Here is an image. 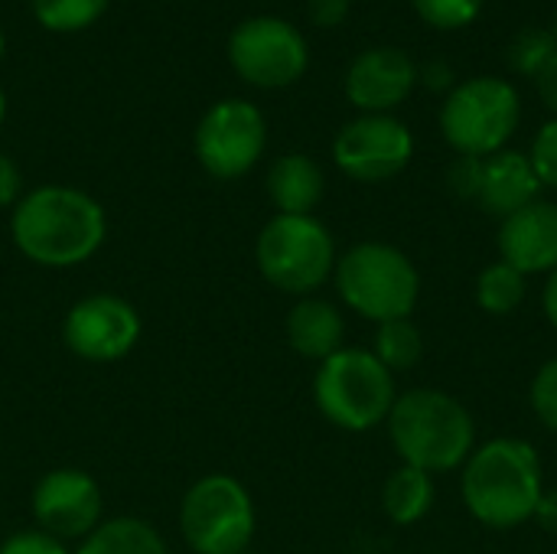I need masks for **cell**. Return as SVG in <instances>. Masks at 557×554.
Returning <instances> with one entry per match:
<instances>
[{"mask_svg": "<svg viewBox=\"0 0 557 554\" xmlns=\"http://www.w3.org/2000/svg\"><path fill=\"white\" fill-rule=\"evenodd\" d=\"M284 330H287L290 349L300 353L304 359H317V362L336 356L346 340V320H343L339 307L323 297H300L290 307Z\"/></svg>", "mask_w": 557, "mask_h": 554, "instance_id": "obj_17", "label": "cell"}, {"mask_svg": "<svg viewBox=\"0 0 557 554\" xmlns=\"http://www.w3.org/2000/svg\"><path fill=\"white\" fill-rule=\"evenodd\" d=\"M529 402H532L535 418H539L552 434H557V356L555 359H548V362L535 372L532 389H529Z\"/></svg>", "mask_w": 557, "mask_h": 554, "instance_id": "obj_26", "label": "cell"}, {"mask_svg": "<svg viewBox=\"0 0 557 554\" xmlns=\"http://www.w3.org/2000/svg\"><path fill=\"white\" fill-rule=\"evenodd\" d=\"M245 554H248V552H245Z\"/></svg>", "mask_w": 557, "mask_h": 554, "instance_id": "obj_39", "label": "cell"}, {"mask_svg": "<svg viewBox=\"0 0 557 554\" xmlns=\"http://www.w3.org/2000/svg\"><path fill=\"white\" fill-rule=\"evenodd\" d=\"M372 356H375L392 376L411 372V369L424 359V336H421V330L414 327L411 317L379 323L375 340H372Z\"/></svg>", "mask_w": 557, "mask_h": 554, "instance_id": "obj_21", "label": "cell"}, {"mask_svg": "<svg viewBox=\"0 0 557 554\" xmlns=\"http://www.w3.org/2000/svg\"><path fill=\"white\" fill-rule=\"evenodd\" d=\"M20 196H23V176H20V167H16L7 153H0V209L16 206V202H20Z\"/></svg>", "mask_w": 557, "mask_h": 554, "instance_id": "obj_30", "label": "cell"}, {"mask_svg": "<svg viewBox=\"0 0 557 554\" xmlns=\"http://www.w3.org/2000/svg\"><path fill=\"white\" fill-rule=\"evenodd\" d=\"M529 294V278L506 261H493L476 278V307L490 317H509L522 307Z\"/></svg>", "mask_w": 557, "mask_h": 554, "instance_id": "obj_22", "label": "cell"}, {"mask_svg": "<svg viewBox=\"0 0 557 554\" xmlns=\"http://www.w3.org/2000/svg\"><path fill=\"white\" fill-rule=\"evenodd\" d=\"M251 493L228 473L196 480L180 506V529L196 554H245L255 539Z\"/></svg>", "mask_w": 557, "mask_h": 554, "instance_id": "obj_8", "label": "cell"}, {"mask_svg": "<svg viewBox=\"0 0 557 554\" xmlns=\"http://www.w3.org/2000/svg\"><path fill=\"white\" fill-rule=\"evenodd\" d=\"M480 183H483V157H460L447 167V186L454 196L476 202L480 196Z\"/></svg>", "mask_w": 557, "mask_h": 554, "instance_id": "obj_28", "label": "cell"}, {"mask_svg": "<svg viewBox=\"0 0 557 554\" xmlns=\"http://www.w3.org/2000/svg\"><path fill=\"white\" fill-rule=\"evenodd\" d=\"M326 193L323 170L307 153H284L268 170V196L277 216H313Z\"/></svg>", "mask_w": 557, "mask_h": 554, "instance_id": "obj_18", "label": "cell"}, {"mask_svg": "<svg viewBox=\"0 0 557 554\" xmlns=\"http://www.w3.org/2000/svg\"><path fill=\"white\" fill-rule=\"evenodd\" d=\"M418 85V65L408 52L379 46L352 59L346 72V95L362 114H388Z\"/></svg>", "mask_w": 557, "mask_h": 554, "instance_id": "obj_14", "label": "cell"}, {"mask_svg": "<svg viewBox=\"0 0 557 554\" xmlns=\"http://www.w3.org/2000/svg\"><path fill=\"white\" fill-rule=\"evenodd\" d=\"M418 78L431 88V91H454V69L444 62V59H434V62H428V65H421L418 69Z\"/></svg>", "mask_w": 557, "mask_h": 554, "instance_id": "obj_32", "label": "cell"}, {"mask_svg": "<svg viewBox=\"0 0 557 554\" xmlns=\"http://www.w3.org/2000/svg\"><path fill=\"white\" fill-rule=\"evenodd\" d=\"M522 118L519 91L496 75L454 85L441 108V134L460 157H493L506 150Z\"/></svg>", "mask_w": 557, "mask_h": 554, "instance_id": "obj_7", "label": "cell"}, {"mask_svg": "<svg viewBox=\"0 0 557 554\" xmlns=\"http://www.w3.org/2000/svg\"><path fill=\"white\" fill-rule=\"evenodd\" d=\"M542 186H552L557 189V118L548 121L539 134H535V144H532V153H529Z\"/></svg>", "mask_w": 557, "mask_h": 554, "instance_id": "obj_27", "label": "cell"}, {"mask_svg": "<svg viewBox=\"0 0 557 554\" xmlns=\"http://www.w3.org/2000/svg\"><path fill=\"white\" fill-rule=\"evenodd\" d=\"M542 310H545L548 323L557 330V268L548 274V281H545V291H542Z\"/></svg>", "mask_w": 557, "mask_h": 554, "instance_id": "obj_35", "label": "cell"}, {"mask_svg": "<svg viewBox=\"0 0 557 554\" xmlns=\"http://www.w3.org/2000/svg\"><path fill=\"white\" fill-rule=\"evenodd\" d=\"M385 424L401 464L431 477L460 470L476 451L473 415L441 389L401 392Z\"/></svg>", "mask_w": 557, "mask_h": 554, "instance_id": "obj_3", "label": "cell"}, {"mask_svg": "<svg viewBox=\"0 0 557 554\" xmlns=\"http://www.w3.org/2000/svg\"><path fill=\"white\" fill-rule=\"evenodd\" d=\"M108 10V0H33V16L52 33H78Z\"/></svg>", "mask_w": 557, "mask_h": 554, "instance_id": "obj_23", "label": "cell"}, {"mask_svg": "<svg viewBox=\"0 0 557 554\" xmlns=\"http://www.w3.org/2000/svg\"><path fill=\"white\" fill-rule=\"evenodd\" d=\"M0 554H72L65 549V542H59L55 535L42 532V529H26V532H16L10 535Z\"/></svg>", "mask_w": 557, "mask_h": 554, "instance_id": "obj_29", "label": "cell"}, {"mask_svg": "<svg viewBox=\"0 0 557 554\" xmlns=\"http://www.w3.org/2000/svg\"><path fill=\"white\" fill-rule=\"evenodd\" d=\"M72 554H170L163 535L134 516H117L101 522L88 539H82L78 552Z\"/></svg>", "mask_w": 557, "mask_h": 554, "instance_id": "obj_20", "label": "cell"}, {"mask_svg": "<svg viewBox=\"0 0 557 554\" xmlns=\"http://www.w3.org/2000/svg\"><path fill=\"white\" fill-rule=\"evenodd\" d=\"M437 500L434 477L418 467H398L382 487V509L395 526H418Z\"/></svg>", "mask_w": 557, "mask_h": 554, "instance_id": "obj_19", "label": "cell"}, {"mask_svg": "<svg viewBox=\"0 0 557 554\" xmlns=\"http://www.w3.org/2000/svg\"><path fill=\"white\" fill-rule=\"evenodd\" d=\"M483 0H414V10L424 23L437 29H460L480 16Z\"/></svg>", "mask_w": 557, "mask_h": 554, "instance_id": "obj_25", "label": "cell"}, {"mask_svg": "<svg viewBox=\"0 0 557 554\" xmlns=\"http://www.w3.org/2000/svg\"><path fill=\"white\" fill-rule=\"evenodd\" d=\"M232 69L255 88H287L310 62L307 39L281 16H251L228 36Z\"/></svg>", "mask_w": 557, "mask_h": 554, "instance_id": "obj_9", "label": "cell"}, {"mask_svg": "<svg viewBox=\"0 0 557 554\" xmlns=\"http://www.w3.org/2000/svg\"><path fill=\"white\" fill-rule=\"evenodd\" d=\"M552 36H555V42H557V13H555V26H552Z\"/></svg>", "mask_w": 557, "mask_h": 554, "instance_id": "obj_37", "label": "cell"}, {"mask_svg": "<svg viewBox=\"0 0 557 554\" xmlns=\"http://www.w3.org/2000/svg\"><path fill=\"white\" fill-rule=\"evenodd\" d=\"M535 85H539V95H542V101L548 104V111H555L557 114V52L545 62V69L535 75Z\"/></svg>", "mask_w": 557, "mask_h": 554, "instance_id": "obj_33", "label": "cell"}, {"mask_svg": "<svg viewBox=\"0 0 557 554\" xmlns=\"http://www.w3.org/2000/svg\"><path fill=\"white\" fill-rule=\"evenodd\" d=\"M10 235L39 268H75L98 255L108 235L104 209L72 186H36L13 206Z\"/></svg>", "mask_w": 557, "mask_h": 554, "instance_id": "obj_1", "label": "cell"}, {"mask_svg": "<svg viewBox=\"0 0 557 554\" xmlns=\"http://www.w3.org/2000/svg\"><path fill=\"white\" fill-rule=\"evenodd\" d=\"M0 56H3V29H0Z\"/></svg>", "mask_w": 557, "mask_h": 554, "instance_id": "obj_38", "label": "cell"}, {"mask_svg": "<svg viewBox=\"0 0 557 554\" xmlns=\"http://www.w3.org/2000/svg\"><path fill=\"white\" fill-rule=\"evenodd\" d=\"M555 52L557 42L555 36H552V29H535V26H532V29H522V33L509 42L506 59H509V65H512L519 75H532V78H535Z\"/></svg>", "mask_w": 557, "mask_h": 554, "instance_id": "obj_24", "label": "cell"}, {"mask_svg": "<svg viewBox=\"0 0 557 554\" xmlns=\"http://www.w3.org/2000/svg\"><path fill=\"white\" fill-rule=\"evenodd\" d=\"M414 157V137L395 114H359L333 140L336 167L359 183L398 176Z\"/></svg>", "mask_w": 557, "mask_h": 554, "instance_id": "obj_11", "label": "cell"}, {"mask_svg": "<svg viewBox=\"0 0 557 554\" xmlns=\"http://www.w3.org/2000/svg\"><path fill=\"white\" fill-rule=\"evenodd\" d=\"M535 522H539L542 532L557 535V487L542 493V503H539V509H535Z\"/></svg>", "mask_w": 557, "mask_h": 554, "instance_id": "obj_34", "label": "cell"}, {"mask_svg": "<svg viewBox=\"0 0 557 554\" xmlns=\"http://www.w3.org/2000/svg\"><path fill=\"white\" fill-rule=\"evenodd\" d=\"M539 193H542V180H539L529 153L499 150L483 160V183H480L476 206L483 212L496 216L499 222L509 219L512 212L525 209L529 202H535Z\"/></svg>", "mask_w": 557, "mask_h": 554, "instance_id": "obj_16", "label": "cell"}, {"mask_svg": "<svg viewBox=\"0 0 557 554\" xmlns=\"http://www.w3.org/2000/svg\"><path fill=\"white\" fill-rule=\"evenodd\" d=\"M398 398L395 376L372 356V349H339L323 359L313 376V402L320 415L349 434H366L388 421Z\"/></svg>", "mask_w": 557, "mask_h": 554, "instance_id": "obj_5", "label": "cell"}, {"mask_svg": "<svg viewBox=\"0 0 557 554\" xmlns=\"http://www.w3.org/2000/svg\"><path fill=\"white\" fill-rule=\"evenodd\" d=\"M62 340L78 359L117 362L140 340V313L117 294H91L69 307Z\"/></svg>", "mask_w": 557, "mask_h": 554, "instance_id": "obj_12", "label": "cell"}, {"mask_svg": "<svg viewBox=\"0 0 557 554\" xmlns=\"http://www.w3.org/2000/svg\"><path fill=\"white\" fill-rule=\"evenodd\" d=\"M33 516L42 532L65 539H88L104 516V496L95 477L75 467L46 473L33 490Z\"/></svg>", "mask_w": 557, "mask_h": 554, "instance_id": "obj_13", "label": "cell"}, {"mask_svg": "<svg viewBox=\"0 0 557 554\" xmlns=\"http://www.w3.org/2000/svg\"><path fill=\"white\" fill-rule=\"evenodd\" d=\"M261 278L294 297H313L336 271V242L317 216H274L255 245Z\"/></svg>", "mask_w": 557, "mask_h": 554, "instance_id": "obj_6", "label": "cell"}, {"mask_svg": "<svg viewBox=\"0 0 557 554\" xmlns=\"http://www.w3.org/2000/svg\"><path fill=\"white\" fill-rule=\"evenodd\" d=\"M310 7V20L317 26H339L352 7V0H307Z\"/></svg>", "mask_w": 557, "mask_h": 554, "instance_id": "obj_31", "label": "cell"}, {"mask_svg": "<svg viewBox=\"0 0 557 554\" xmlns=\"http://www.w3.org/2000/svg\"><path fill=\"white\" fill-rule=\"evenodd\" d=\"M3 118H7V95H3V88H0V124H3Z\"/></svg>", "mask_w": 557, "mask_h": 554, "instance_id": "obj_36", "label": "cell"}, {"mask_svg": "<svg viewBox=\"0 0 557 554\" xmlns=\"http://www.w3.org/2000/svg\"><path fill=\"white\" fill-rule=\"evenodd\" d=\"M268 124L264 114L242 98L212 104L196 127V157L215 180L245 176L264 153Z\"/></svg>", "mask_w": 557, "mask_h": 554, "instance_id": "obj_10", "label": "cell"}, {"mask_svg": "<svg viewBox=\"0 0 557 554\" xmlns=\"http://www.w3.org/2000/svg\"><path fill=\"white\" fill-rule=\"evenodd\" d=\"M499 261L525 278L552 274L557 268V202L535 199L499 222Z\"/></svg>", "mask_w": 557, "mask_h": 554, "instance_id": "obj_15", "label": "cell"}, {"mask_svg": "<svg viewBox=\"0 0 557 554\" xmlns=\"http://www.w3.org/2000/svg\"><path fill=\"white\" fill-rule=\"evenodd\" d=\"M333 281L343 304L375 327L411 317L421 297V274L414 261L385 242L352 245L343 258H336Z\"/></svg>", "mask_w": 557, "mask_h": 554, "instance_id": "obj_4", "label": "cell"}, {"mask_svg": "<svg viewBox=\"0 0 557 554\" xmlns=\"http://www.w3.org/2000/svg\"><path fill=\"white\" fill-rule=\"evenodd\" d=\"M460 496L467 513L493 529L509 532L535 519L545 493V473L539 451L522 438H493L476 444L460 467Z\"/></svg>", "mask_w": 557, "mask_h": 554, "instance_id": "obj_2", "label": "cell"}]
</instances>
